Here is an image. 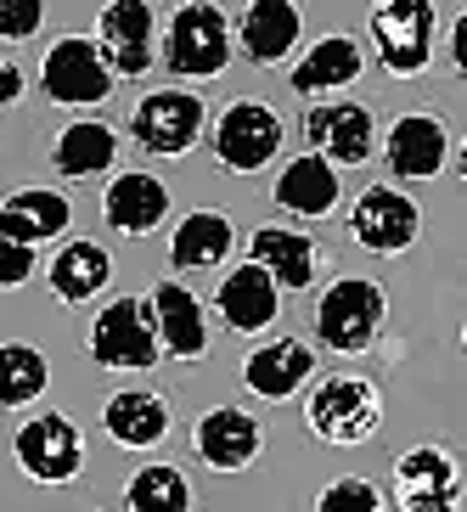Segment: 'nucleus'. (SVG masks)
<instances>
[{
	"instance_id": "7c9ffc66",
	"label": "nucleus",
	"mask_w": 467,
	"mask_h": 512,
	"mask_svg": "<svg viewBox=\"0 0 467 512\" xmlns=\"http://www.w3.org/2000/svg\"><path fill=\"white\" fill-rule=\"evenodd\" d=\"M316 512H389V501H383V490L372 479L344 473V479H332L316 496Z\"/></svg>"
},
{
	"instance_id": "f257e3e1",
	"label": "nucleus",
	"mask_w": 467,
	"mask_h": 512,
	"mask_svg": "<svg viewBox=\"0 0 467 512\" xmlns=\"http://www.w3.org/2000/svg\"><path fill=\"white\" fill-rule=\"evenodd\" d=\"M389 321V293L372 276H338L316 299V332L332 355H366Z\"/></svg>"
},
{
	"instance_id": "393cba45",
	"label": "nucleus",
	"mask_w": 467,
	"mask_h": 512,
	"mask_svg": "<svg viewBox=\"0 0 467 512\" xmlns=\"http://www.w3.org/2000/svg\"><path fill=\"white\" fill-rule=\"evenodd\" d=\"M119 158V130L107 119H74L62 124L57 141H51V164H57L62 181H91V175H107Z\"/></svg>"
},
{
	"instance_id": "9d476101",
	"label": "nucleus",
	"mask_w": 467,
	"mask_h": 512,
	"mask_svg": "<svg viewBox=\"0 0 467 512\" xmlns=\"http://www.w3.org/2000/svg\"><path fill=\"white\" fill-rule=\"evenodd\" d=\"M394 501L400 512H456L462 507V467L445 445H411L394 456Z\"/></svg>"
},
{
	"instance_id": "f8f14e48",
	"label": "nucleus",
	"mask_w": 467,
	"mask_h": 512,
	"mask_svg": "<svg viewBox=\"0 0 467 512\" xmlns=\"http://www.w3.org/2000/svg\"><path fill=\"white\" fill-rule=\"evenodd\" d=\"M349 231L366 254H406L422 231V209L400 186H366L349 209Z\"/></svg>"
},
{
	"instance_id": "aec40b11",
	"label": "nucleus",
	"mask_w": 467,
	"mask_h": 512,
	"mask_svg": "<svg viewBox=\"0 0 467 512\" xmlns=\"http://www.w3.org/2000/svg\"><path fill=\"white\" fill-rule=\"evenodd\" d=\"M68 226H74V203L51 186H23L0 203V237L23 242L34 254H40V242H57Z\"/></svg>"
},
{
	"instance_id": "a211bd4d",
	"label": "nucleus",
	"mask_w": 467,
	"mask_h": 512,
	"mask_svg": "<svg viewBox=\"0 0 467 512\" xmlns=\"http://www.w3.org/2000/svg\"><path fill=\"white\" fill-rule=\"evenodd\" d=\"M304 34V17L293 0H254V6H242L237 17V46L248 62H259V68H276V62L293 57V46H299Z\"/></svg>"
},
{
	"instance_id": "c756f323",
	"label": "nucleus",
	"mask_w": 467,
	"mask_h": 512,
	"mask_svg": "<svg viewBox=\"0 0 467 512\" xmlns=\"http://www.w3.org/2000/svg\"><path fill=\"white\" fill-rule=\"evenodd\" d=\"M51 383V366L34 344H0V411L34 406Z\"/></svg>"
},
{
	"instance_id": "cd10ccee",
	"label": "nucleus",
	"mask_w": 467,
	"mask_h": 512,
	"mask_svg": "<svg viewBox=\"0 0 467 512\" xmlns=\"http://www.w3.org/2000/svg\"><path fill=\"white\" fill-rule=\"evenodd\" d=\"M46 282H51V293H57L62 304H91L96 293L113 282V254L91 237L62 242L57 259H51V271H46Z\"/></svg>"
},
{
	"instance_id": "c85d7f7f",
	"label": "nucleus",
	"mask_w": 467,
	"mask_h": 512,
	"mask_svg": "<svg viewBox=\"0 0 467 512\" xmlns=\"http://www.w3.org/2000/svg\"><path fill=\"white\" fill-rule=\"evenodd\" d=\"M124 512H192V484L175 462H147L124 484Z\"/></svg>"
},
{
	"instance_id": "473e14b6",
	"label": "nucleus",
	"mask_w": 467,
	"mask_h": 512,
	"mask_svg": "<svg viewBox=\"0 0 467 512\" xmlns=\"http://www.w3.org/2000/svg\"><path fill=\"white\" fill-rule=\"evenodd\" d=\"M34 276V248H23V242L0 237V293H12V287H23Z\"/></svg>"
},
{
	"instance_id": "b1692460",
	"label": "nucleus",
	"mask_w": 467,
	"mask_h": 512,
	"mask_svg": "<svg viewBox=\"0 0 467 512\" xmlns=\"http://www.w3.org/2000/svg\"><path fill=\"white\" fill-rule=\"evenodd\" d=\"M214 310H220V321L231 332H271L276 316H282V293H276V282L259 265H237L220 282V293H214Z\"/></svg>"
},
{
	"instance_id": "72a5a7b5",
	"label": "nucleus",
	"mask_w": 467,
	"mask_h": 512,
	"mask_svg": "<svg viewBox=\"0 0 467 512\" xmlns=\"http://www.w3.org/2000/svg\"><path fill=\"white\" fill-rule=\"evenodd\" d=\"M23 91H29V79H23V68L0 57V107H17V102H23Z\"/></svg>"
},
{
	"instance_id": "423d86ee",
	"label": "nucleus",
	"mask_w": 467,
	"mask_h": 512,
	"mask_svg": "<svg viewBox=\"0 0 467 512\" xmlns=\"http://www.w3.org/2000/svg\"><path fill=\"white\" fill-rule=\"evenodd\" d=\"M282 136L287 130H282L271 102L237 96V102L220 113V124H214V158H220V169H231V175H259V169L282 152Z\"/></svg>"
},
{
	"instance_id": "ddd939ff",
	"label": "nucleus",
	"mask_w": 467,
	"mask_h": 512,
	"mask_svg": "<svg viewBox=\"0 0 467 512\" xmlns=\"http://www.w3.org/2000/svg\"><path fill=\"white\" fill-rule=\"evenodd\" d=\"M304 141L332 169L366 164L377 152V119H372V107H361V102H316L304 113Z\"/></svg>"
},
{
	"instance_id": "6ab92c4d",
	"label": "nucleus",
	"mask_w": 467,
	"mask_h": 512,
	"mask_svg": "<svg viewBox=\"0 0 467 512\" xmlns=\"http://www.w3.org/2000/svg\"><path fill=\"white\" fill-rule=\"evenodd\" d=\"M169 400L158 389H119L107 394L102 406V428L113 445H124V451H152V445H164L169 439Z\"/></svg>"
},
{
	"instance_id": "5701e85b",
	"label": "nucleus",
	"mask_w": 467,
	"mask_h": 512,
	"mask_svg": "<svg viewBox=\"0 0 467 512\" xmlns=\"http://www.w3.org/2000/svg\"><path fill=\"white\" fill-rule=\"evenodd\" d=\"M304 377H316V349L304 344V338H271V344H259L254 355L242 361V383H248V394H259V400H287V394H299Z\"/></svg>"
},
{
	"instance_id": "4be33fe9",
	"label": "nucleus",
	"mask_w": 467,
	"mask_h": 512,
	"mask_svg": "<svg viewBox=\"0 0 467 512\" xmlns=\"http://www.w3.org/2000/svg\"><path fill=\"white\" fill-rule=\"evenodd\" d=\"M102 214L119 237H152L169 220V186L158 175H147V169H130V175H119L107 186Z\"/></svg>"
},
{
	"instance_id": "bb28decb",
	"label": "nucleus",
	"mask_w": 467,
	"mask_h": 512,
	"mask_svg": "<svg viewBox=\"0 0 467 512\" xmlns=\"http://www.w3.org/2000/svg\"><path fill=\"white\" fill-rule=\"evenodd\" d=\"M231 248H237V226H231L220 209H192L175 226L169 237V265L175 271H214V265H226Z\"/></svg>"
},
{
	"instance_id": "6e6552de",
	"label": "nucleus",
	"mask_w": 467,
	"mask_h": 512,
	"mask_svg": "<svg viewBox=\"0 0 467 512\" xmlns=\"http://www.w3.org/2000/svg\"><path fill=\"white\" fill-rule=\"evenodd\" d=\"M12 456L34 484H74L79 473H85V434H79L74 417L40 411V417H29L17 428Z\"/></svg>"
},
{
	"instance_id": "0eeeda50",
	"label": "nucleus",
	"mask_w": 467,
	"mask_h": 512,
	"mask_svg": "<svg viewBox=\"0 0 467 512\" xmlns=\"http://www.w3.org/2000/svg\"><path fill=\"white\" fill-rule=\"evenodd\" d=\"M434 23H439V12L428 0H383V6H372L377 62L394 79H417L428 68V57H434Z\"/></svg>"
},
{
	"instance_id": "f3484780",
	"label": "nucleus",
	"mask_w": 467,
	"mask_h": 512,
	"mask_svg": "<svg viewBox=\"0 0 467 512\" xmlns=\"http://www.w3.org/2000/svg\"><path fill=\"white\" fill-rule=\"evenodd\" d=\"M248 265L276 282V293H299V287H316V271H321V254L316 242L304 231H287V226H259L248 237Z\"/></svg>"
},
{
	"instance_id": "39448f33",
	"label": "nucleus",
	"mask_w": 467,
	"mask_h": 512,
	"mask_svg": "<svg viewBox=\"0 0 467 512\" xmlns=\"http://www.w3.org/2000/svg\"><path fill=\"white\" fill-rule=\"evenodd\" d=\"M203 124H209L203 96L169 85V91H152V96L136 102L130 136H136V147L152 152V158H186V152L197 147V136H203Z\"/></svg>"
},
{
	"instance_id": "412c9836",
	"label": "nucleus",
	"mask_w": 467,
	"mask_h": 512,
	"mask_svg": "<svg viewBox=\"0 0 467 512\" xmlns=\"http://www.w3.org/2000/svg\"><path fill=\"white\" fill-rule=\"evenodd\" d=\"M366 74V57L349 34H327L316 46L293 62V91L310 96V102H332L338 91H349L355 79Z\"/></svg>"
},
{
	"instance_id": "9b49d317",
	"label": "nucleus",
	"mask_w": 467,
	"mask_h": 512,
	"mask_svg": "<svg viewBox=\"0 0 467 512\" xmlns=\"http://www.w3.org/2000/svg\"><path fill=\"white\" fill-rule=\"evenodd\" d=\"M383 164H389L394 181H406V186L439 181L445 164H451V130H445V119H434V113H400L389 124V136H383Z\"/></svg>"
},
{
	"instance_id": "2eb2a0df",
	"label": "nucleus",
	"mask_w": 467,
	"mask_h": 512,
	"mask_svg": "<svg viewBox=\"0 0 467 512\" xmlns=\"http://www.w3.org/2000/svg\"><path fill=\"white\" fill-rule=\"evenodd\" d=\"M147 316L158 332V349L175 355V361H203L209 355V310L192 287L181 282H158L147 293Z\"/></svg>"
},
{
	"instance_id": "1a4fd4ad",
	"label": "nucleus",
	"mask_w": 467,
	"mask_h": 512,
	"mask_svg": "<svg viewBox=\"0 0 467 512\" xmlns=\"http://www.w3.org/2000/svg\"><path fill=\"white\" fill-rule=\"evenodd\" d=\"M40 85L62 107H102L119 79L107 74V62H102L91 34H62V40H51L46 57H40Z\"/></svg>"
},
{
	"instance_id": "f03ea898",
	"label": "nucleus",
	"mask_w": 467,
	"mask_h": 512,
	"mask_svg": "<svg viewBox=\"0 0 467 512\" xmlns=\"http://www.w3.org/2000/svg\"><path fill=\"white\" fill-rule=\"evenodd\" d=\"M304 422H310V434L327 439V445H366V439L383 428V394H377L372 377L332 372L310 389Z\"/></svg>"
},
{
	"instance_id": "4468645a",
	"label": "nucleus",
	"mask_w": 467,
	"mask_h": 512,
	"mask_svg": "<svg viewBox=\"0 0 467 512\" xmlns=\"http://www.w3.org/2000/svg\"><path fill=\"white\" fill-rule=\"evenodd\" d=\"M192 451H197V462L214 467V473H242V467H254L259 451H265V428H259L254 411L214 406V411H203V417H197Z\"/></svg>"
},
{
	"instance_id": "7ed1b4c3",
	"label": "nucleus",
	"mask_w": 467,
	"mask_h": 512,
	"mask_svg": "<svg viewBox=\"0 0 467 512\" xmlns=\"http://www.w3.org/2000/svg\"><path fill=\"white\" fill-rule=\"evenodd\" d=\"M226 62H231V23L220 6L192 0V6H181L169 17L164 68L175 79H214V74H226Z\"/></svg>"
},
{
	"instance_id": "a878e982",
	"label": "nucleus",
	"mask_w": 467,
	"mask_h": 512,
	"mask_svg": "<svg viewBox=\"0 0 467 512\" xmlns=\"http://www.w3.org/2000/svg\"><path fill=\"white\" fill-rule=\"evenodd\" d=\"M271 197L282 203L287 214H299V220H327V214L338 209L344 186H338V169H332L327 158L304 152V158H293V164H287L282 175H276Z\"/></svg>"
},
{
	"instance_id": "dca6fc26",
	"label": "nucleus",
	"mask_w": 467,
	"mask_h": 512,
	"mask_svg": "<svg viewBox=\"0 0 467 512\" xmlns=\"http://www.w3.org/2000/svg\"><path fill=\"white\" fill-rule=\"evenodd\" d=\"M96 51L113 79H141L152 68V6L147 0H113L96 17Z\"/></svg>"
},
{
	"instance_id": "20e7f679",
	"label": "nucleus",
	"mask_w": 467,
	"mask_h": 512,
	"mask_svg": "<svg viewBox=\"0 0 467 512\" xmlns=\"http://www.w3.org/2000/svg\"><path fill=\"white\" fill-rule=\"evenodd\" d=\"M91 361L107 366V372H152V366L164 361V349H158V332H152V316H147V299H113L102 316L91 321Z\"/></svg>"
},
{
	"instance_id": "2f4dec72",
	"label": "nucleus",
	"mask_w": 467,
	"mask_h": 512,
	"mask_svg": "<svg viewBox=\"0 0 467 512\" xmlns=\"http://www.w3.org/2000/svg\"><path fill=\"white\" fill-rule=\"evenodd\" d=\"M46 23L40 0H0V40H34Z\"/></svg>"
}]
</instances>
